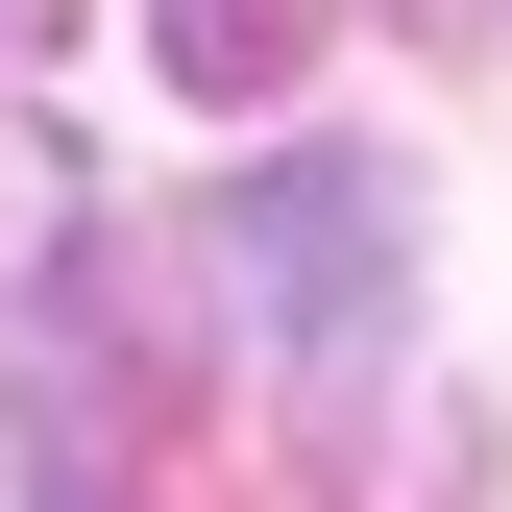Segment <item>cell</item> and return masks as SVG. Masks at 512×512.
Returning a JSON list of instances; mask_svg holds the SVG:
<instances>
[{
	"instance_id": "2",
	"label": "cell",
	"mask_w": 512,
	"mask_h": 512,
	"mask_svg": "<svg viewBox=\"0 0 512 512\" xmlns=\"http://www.w3.org/2000/svg\"><path fill=\"white\" fill-rule=\"evenodd\" d=\"M171 464V391H147V317H122L98 244L25 269V512H147Z\"/></svg>"
},
{
	"instance_id": "3",
	"label": "cell",
	"mask_w": 512,
	"mask_h": 512,
	"mask_svg": "<svg viewBox=\"0 0 512 512\" xmlns=\"http://www.w3.org/2000/svg\"><path fill=\"white\" fill-rule=\"evenodd\" d=\"M49 25H74V0H0V49H49Z\"/></svg>"
},
{
	"instance_id": "1",
	"label": "cell",
	"mask_w": 512,
	"mask_h": 512,
	"mask_svg": "<svg viewBox=\"0 0 512 512\" xmlns=\"http://www.w3.org/2000/svg\"><path fill=\"white\" fill-rule=\"evenodd\" d=\"M196 244H220V293L269 317L317 391H342V366L415 317V220H391V171H366V147H293V171H244V196H220Z\"/></svg>"
}]
</instances>
